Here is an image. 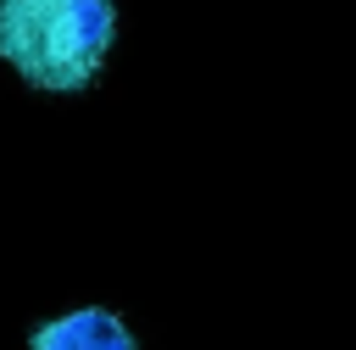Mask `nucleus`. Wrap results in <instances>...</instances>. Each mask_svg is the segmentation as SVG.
<instances>
[{"instance_id":"obj_2","label":"nucleus","mask_w":356,"mask_h":350,"mask_svg":"<svg viewBox=\"0 0 356 350\" xmlns=\"http://www.w3.org/2000/svg\"><path fill=\"white\" fill-rule=\"evenodd\" d=\"M28 350H139L128 322L106 306H78L67 317H50L44 328H33Z\"/></svg>"},{"instance_id":"obj_1","label":"nucleus","mask_w":356,"mask_h":350,"mask_svg":"<svg viewBox=\"0 0 356 350\" xmlns=\"http://www.w3.org/2000/svg\"><path fill=\"white\" fill-rule=\"evenodd\" d=\"M111 0H0V56L33 89H89L111 56Z\"/></svg>"}]
</instances>
